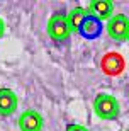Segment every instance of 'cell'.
Here are the masks:
<instances>
[{"instance_id": "obj_1", "label": "cell", "mask_w": 129, "mask_h": 131, "mask_svg": "<svg viewBox=\"0 0 129 131\" xmlns=\"http://www.w3.org/2000/svg\"><path fill=\"white\" fill-rule=\"evenodd\" d=\"M93 112L97 114V117L105 119V121H112V119H117L121 112V104L119 101L110 95V94H97L95 99H93Z\"/></svg>"}, {"instance_id": "obj_2", "label": "cell", "mask_w": 129, "mask_h": 131, "mask_svg": "<svg viewBox=\"0 0 129 131\" xmlns=\"http://www.w3.org/2000/svg\"><path fill=\"white\" fill-rule=\"evenodd\" d=\"M48 36L53 39V41H56V43H63V41H66L70 38V34H72V27L68 24V17L61 12H56V14L51 15V19L48 20Z\"/></svg>"}, {"instance_id": "obj_3", "label": "cell", "mask_w": 129, "mask_h": 131, "mask_svg": "<svg viewBox=\"0 0 129 131\" xmlns=\"http://www.w3.org/2000/svg\"><path fill=\"white\" fill-rule=\"evenodd\" d=\"M105 31L109 34V38H112L114 41H119V43L127 41L129 39V17H126L124 14L112 15L105 24Z\"/></svg>"}, {"instance_id": "obj_4", "label": "cell", "mask_w": 129, "mask_h": 131, "mask_svg": "<svg viewBox=\"0 0 129 131\" xmlns=\"http://www.w3.org/2000/svg\"><path fill=\"white\" fill-rule=\"evenodd\" d=\"M100 68L109 77H119L126 70V60L117 51H107L100 58Z\"/></svg>"}, {"instance_id": "obj_5", "label": "cell", "mask_w": 129, "mask_h": 131, "mask_svg": "<svg viewBox=\"0 0 129 131\" xmlns=\"http://www.w3.org/2000/svg\"><path fill=\"white\" fill-rule=\"evenodd\" d=\"M43 124V116L34 109H27V111L20 112L19 119H17V126L20 131H41Z\"/></svg>"}, {"instance_id": "obj_6", "label": "cell", "mask_w": 129, "mask_h": 131, "mask_svg": "<svg viewBox=\"0 0 129 131\" xmlns=\"http://www.w3.org/2000/svg\"><path fill=\"white\" fill-rule=\"evenodd\" d=\"M87 12L97 20H109L114 12V4L110 0H92L88 2Z\"/></svg>"}, {"instance_id": "obj_7", "label": "cell", "mask_w": 129, "mask_h": 131, "mask_svg": "<svg viewBox=\"0 0 129 131\" xmlns=\"http://www.w3.org/2000/svg\"><path fill=\"white\" fill-rule=\"evenodd\" d=\"M19 99L12 89L0 87V116H10L17 111Z\"/></svg>"}, {"instance_id": "obj_8", "label": "cell", "mask_w": 129, "mask_h": 131, "mask_svg": "<svg viewBox=\"0 0 129 131\" xmlns=\"http://www.w3.org/2000/svg\"><path fill=\"white\" fill-rule=\"evenodd\" d=\"M66 17H68V24L72 27V32H80L83 22L88 17V12H87L85 7H73L66 14Z\"/></svg>"}, {"instance_id": "obj_9", "label": "cell", "mask_w": 129, "mask_h": 131, "mask_svg": "<svg viewBox=\"0 0 129 131\" xmlns=\"http://www.w3.org/2000/svg\"><path fill=\"white\" fill-rule=\"evenodd\" d=\"M99 31H100V20L93 19V17H87V20L83 22V26H81L80 32L83 34V36H87V38H93V36H97L99 34Z\"/></svg>"}, {"instance_id": "obj_10", "label": "cell", "mask_w": 129, "mask_h": 131, "mask_svg": "<svg viewBox=\"0 0 129 131\" xmlns=\"http://www.w3.org/2000/svg\"><path fill=\"white\" fill-rule=\"evenodd\" d=\"M65 131H88V128L81 126V124H68Z\"/></svg>"}, {"instance_id": "obj_11", "label": "cell", "mask_w": 129, "mask_h": 131, "mask_svg": "<svg viewBox=\"0 0 129 131\" xmlns=\"http://www.w3.org/2000/svg\"><path fill=\"white\" fill-rule=\"evenodd\" d=\"M4 34H5V22H4V19L0 17V38H4Z\"/></svg>"}, {"instance_id": "obj_12", "label": "cell", "mask_w": 129, "mask_h": 131, "mask_svg": "<svg viewBox=\"0 0 129 131\" xmlns=\"http://www.w3.org/2000/svg\"><path fill=\"white\" fill-rule=\"evenodd\" d=\"M127 97H129V92H127Z\"/></svg>"}, {"instance_id": "obj_13", "label": "cell", "mask_w": 129, "mask_h": 131, "mask_svg": "<svg viewBox=\"0 0 129 131\" xmlns=\"http://www.w3.org/2000/svg\"><path fill=\"white\" fill-rule=\"evenodd\" d=\"M127 41H129V39H127Z\"/></svg>"}]
</instances>
